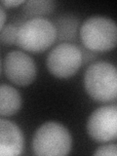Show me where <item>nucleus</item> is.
<instances>
[{"instance_id": "f257e3e1", "label": "nucleus", "mask_w": 117, "mask_h": 156, "mask_svg": "<svg viewBox=\"0 0 117 156\" xmlns=\"http://www.w3.org/2000/svg\"><path fill=\"white\" fill-rule=\"evenodd\" d=\"M84 87L92 100L107 104L117 98L116 67L108 62H96L87 67Z\"/></svg>"}, {"instance_id": "f03ea898", "label": "nucleus", "mask_w": 117, "mask_h": 156, "mask_svg": "<svg viewBox=\"0 0 117 156\" xmlns=\"http://www.w3.org/2000/svg\"><path fill=\"white\" fill-rule=\"evenodd\" d=\"M72 136L66 127L56 121L43 123L32 138L33 153L38 156H63L70 152Z\"/></svg>"}, {"instance_id": "7ed1b4c3", "label": "nucleus", "mask_w": 117, "mask_h": 156, "mask_svg": "<svg viewBox=\"0 0 117 156\" xmlns=\"http://www.w3.org/2000/svg\"><path fill=\"white\" fill-rule=\"evenodd\" d=\"M57 40L54 23L45 18L29 19L18 27L16 44L23 51L42 53Z\"/></svg>"}, {"instance_id": "20e7f679", "label": "nucleus", "mask_w": 117, "mask_h": 156, "mask_svg": "<svg viewBox=\"0 0 117 156\" xmlns=\"http://www.w3.org/2000/svg\"><path fill=\"white\" fill-rule=\"evenodd\" d=\"M81 41L88 50L107 52L113 50L117 43V27L112 19L105 16H93L81 24Z\"/></svg>"}, {"instance_id": "39448f33", "label": "nucleus", "mask_w": 117, "mask_h": 156, "mask_svg": "<svg viewBox=\"0 0 117 156\" xmlns=\"http://www.w3.org/2000/svg\"><path fill=\"white\" fill-rule=\"evenodd\" d=\"M83 63V54L74 44L63 42L48 54L46 66L53 76L67 79L75 75Z\"/></svg>"}, {"instance_id": "423d86ee", "label": "nucleus", "mask_w": 117, "mask_h": 156, "mask_svg": "<svg viewBox=\"0 0 117 156\" xmlns=\"http://www.w3.org/2000/svg\"><path fill=\"white\" fill-rule=\"evenodd\" d=\"M87 133L96 143L105 144L116 140L117 106L106 105L97 108L87 120Z\"/></svg>"}, {"instance_id": "0eeeda50", "label": "nucleus", "mask_w": 117, "mask_h": 156, "mask_svg": "<svg viewBox=\"0 0 117 156\" xmlns=\"http://www.w3.org/2000/svg\"><path fill=\"white\" fill-rule=\"evenodd\" d=\"M3 66L8 80L20 87L32 84L37 75L34 60L27 53L20 50L9 52L4 58Z\"/></svg>"}, {"instance_id": "6e6552de", "label": "nucleus", "mask_w": 117, "mask_h": 156, "mask_svg": "<svg viewBox=\"0 0 117 156\" xmlns=\"http://www.w3.org/2000/svg\"><path fill=\"white\" fill-rule=\"evenodd\" d=\"M24 138L22 130L14 122L0 118V156L22 154Z\"/></svg>"}, {"instance_id": "1a4fd4ad", "label": "nucleus", "mask_w": 117, "mask_h": 156, "mask_svg": "<svg viewBox=\"0 0 117 156\" xmlns=\"http://www.w3.org/2000/svg\"><path fill=\"white\" fill-rule=\"evenodd\" d=\"M22 104V96L16 88L0 84V116L15 115L21 109Z\"/></svg>"}, {"instance_id": "9d476101", "label": "nucleus", "mask_w": 117, "mask_h": 156, "mask_svg": "<svg viewBox=\"0 0 117 156\" xmlns=\"http://www.w3.org/2000/svg\"><path fill=\"white\" fill-rule=\"evenodd\" d=\"M79 21L73 16H62L54 26L57 31V39L60 40H72L74 39L77 31Z\"/></svg>"}, {"instance_id": "9b49d317", "label": "nucleus", "mask_w": 117, "mask_h": 156, "mask_svg": "<svg viewBox=\"0 0 117 156\" xmlns=\"http://www.w3.org/2000/svg\"><path fill=\"white\" fill-rule=\"evenodd\" d=\"M56 3L52 0H29L23 3V11L28 17L43 18L55 9Z\"/></svg>"}, {"instance_id": "f8f14e48", "label": "nucleus", "mask_w": 117, "mask_h": 156, "mask_svg": "<svg viewBox=\"0 0 117 156\" xmlns=\"http://www.w3.org/2000/svg\"><path fill=\"white\" fill-rule=\"evenodd\" d=\"M17 32L18 27L14 24L4 26V27L0 30V42L5 45H14L17 40Z\"/></svg>"}, {"instance_id": "ddd939ff", "label": "nucleus", "mask_w": 117, "mask_h": 156, "mask_svg": "<svg viewBox=\"0 0 117 156\" xmlns=\"http://www.w3.org/2000/svg\"><path fill=\"white\" fill-rule=\"evenodd\" d=\"M96 156H116L117 155V145L116 144L105 143L104 145L98 147L94 152Z\"/></svg>"}, {"instance_id": "4468645a", "label": "nucleus", "mask_w": 117, "mask_h": 156, "mask_svg": "<svg viewBox=\"0 0 117 156\" xmlns=\"http://www.w3.org/2000/svg\"><path fill=\"white\" fill-rule=\"evenodd\" d=\"M26 1L23 0H4V1H1L0 4L2 5L4 7H7V8H13V7H17L20 6V5L23 4Z\"/></svg>"}, {"instance_id": "2eb2a0df", "label": "nucleus", "mask_w": 117, "mask_h": 156, "mask_svg": "<svg viewBox=\"0 0 117 156\" xmlns=\"http://www.w3.org/2000/svg\"><path fill=\"white\" fill-rule=\"evenodd\" d=\"M6 19H7L6 12H5V10H4L2 5L0 4V30L4 27L5 23H6Z\"/></svg>"}, {"instance_id": "dca6fc26", "label": "nucleus", "mask_w": 117, "mask_h": 156, "mask_svg": "<svg viewBox=\"0 0 117 156\" xmlns=\"http://www.w3.org/2000/svg\"><path fill=\"white\" fill-rule=\"evenodd\" d=\"M0 70H1V63H0Z\"/></svg>"}]
</instances>
